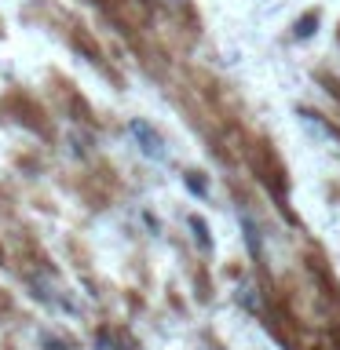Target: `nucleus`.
Here are the masks:
<instances>
[{
	"mask_svg": "<svg viewBox=\"0 0 340 350\" xmlns=\"http://www.w3.org/2000/svg\"><path fill=\"white\" fill-rule=\"evenodd\" d=\"M128 131L139 139V146H143V153H147V157H154V161H165V157H169V150H165V139L158 135V131H150L147 124H143V120H132Z\"/></svg>",
	"mask_w": 340,
	"mask_h": 350,
	"instance_id": "obj_1",
	"label": "nucleus"
},
{
	"mask_svg": "<svg viewBox=\"0 0 340 350\" xmlns=\"http://www.w3.org/2000/svg\"><path fill=\"white\" fill-rule=\"evenodd\" d=\"M238 219H241V230H245V241H249L252 259H260V256H263V252H260V226L252 223V215L245 212V208H238Z\"/></svg>",
	"mask_w": 340,
	"mask_h": 350,
	"instance_id": "obj_2",
	"label": "nucleus"
},
{
	"mask_svg": "<svg viewBox=\"0 0 340 350\" xmlns=\"http://www.w3.org/2000/svg\"><path fill=\"white\" fill-rule=\"evenodd\" d=\"M191 230H194L197 245H202V248H212V241H208V234H205V223H202L197 215H191Z\"/></svg>",
	"mask_w": 340,
	"mask_h": 350,
	"instance_id": "obj_3",
	"label": "nucleus"
},
{
	"mask_svg": "<svg viewBox=\"0 0 340 350\" xmlns=\"http://www.w3.org/2000/svg\"><path fill=\"white\" fill-rule=\"evenodd\" d=\"M315 22H318V15H315V11H311V15H307L304 22H296V37H300V40H307V37L315 33Z\"/></svg>",
	"mask_w": 340,
	"mask_h": 350,
	"instance_id": "obj_4",
	"label": "nucleus"
},
{
	"mask_svg": "<svg viewBox=\"0 0 340 350\" xmlns=\"http://www.w3.org/2000/svg\"><path fill=\"white\" fill-rule=\"evenodd\" d=\"M300 120H304V124H307V128L315 131V135H326V139L333 135V131H329L326 124H318V117H315V113H300Z\"/></svg>",
	"mask_w": 340,
	"mask_h": 350,
	"instance_id": "obj_5",
	"label": "nucleus"
},
{
	"mask_svg": "<svg viewBox=\"0 0 340 350\" xmlns=\"http://www.w3.org/2000/svg\"><path fill=\"white\" fill-rule=\"evenodd\" d=\"M238 299L245 303L249 310H256V306H260V299H256V295H252V284H245V288H238Z\"/></svg>",
	"mask_w": 340,
	"mask_h": 350,
	"instance_id": "obj_6",
	"label": "nucleus"
},
{
	"mask_svg": "<svg viewBox=\"0 0 340 350\" xmlns=\"http://www.w3.org/2000/svg\"><path fill=\"white\" fill-rule=\"evenodd\" d=\"M169 4H180V0H169Z\"/></svg>",
	"mask_w": 340,
	"mask_h": 350,
	"instance_id": "obj_7",
	"label": "nucleus"
}]
</instances>
